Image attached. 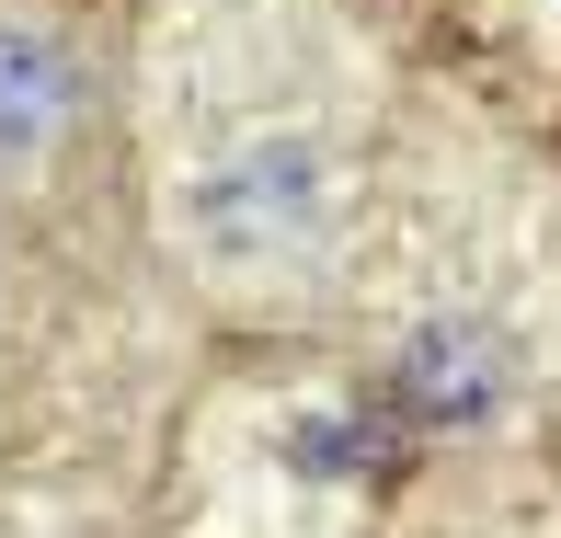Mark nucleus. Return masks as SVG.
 <instances>
[{
  "instance_id": "obj_1",
  "label": "nucleus",
  "mask_w": 561,
  "mask_h": 538,
  "mask_svg": "<svg viewBox=\"0 0 561 538\" xmlns=\"http://www.w3.org/2000/svg\"><path fill=\"white\" fill-rule=\"evenodd\" d=\"M184 218H195V241H207V264L298 275V264H321L333 229H344V172H333L321 138L275 126V138H241V149H218V161L195 172Z\"/></svg>"
},
{
  "instance_id": "obj_3",
  "label": "nucleus",
  "mask_w": 561,
  "mask_h": 538,
  "mask_svg": "<svg viewBox=\"0 0 561 538\" xmlns=\"http://www.w3.org/2000/svg\"><path fill=\"white\" fill-rule=\"evenodd\" d=\"M401 401H413L424 424H481V413L504 401V355H493V332H470V321L413 332V355H401Z\"/></svg>"
},
{
  "instance_id": "obj_2",
  "label": "nucleus",
  "mask_w": 561,
  "mask_h": 538,
  "mask_svg": "<svg viewBox=\"0 0 561 538\" xmlns=\"http://www.w3.org/2000/svg\"><path fill=\"white\" fill-rule=\"evenodd\" d=\"M92 81L46 23H0V161H46V149L81 126Z\"/></svg>"
}]
</instances>
